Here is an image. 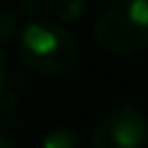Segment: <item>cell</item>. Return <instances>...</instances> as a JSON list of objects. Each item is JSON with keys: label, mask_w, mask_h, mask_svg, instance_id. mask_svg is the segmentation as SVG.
Listing matches in <instances>:
<instances>
[{"label": "cell", "mask_w": 148, "mask_h": 148, "mask_svg": "<svg viewBox=\"0 0 148 148\" xmlns=\"http://www.w3.org/2000/svg\"><path fill=\"white\" fill-rule=\"evenodd\" d=\"M18 55L24 68L42 76H61L76 68L81 44L65 26L48 20H33L22 28Z\"/></svg>", "instance_id": "1"}, {"label": "cell", "mask_w": 148, "mask_h": 148, "mask_svg": "<svg viewBox=\"0 0 148 148\" xmlns=\"http://www.w3.org/2000/svg\"><path fill=\"white\" fill-rule=\"evenodd\" d=\"M98 46L111 55H137L148 48V0H113L94 24Z\"/></svg>", "instance_id": "2"}, {"label": "cell", "mask_w": 148, "mask_h": 148, "mask_svg": "<svg viewBox=\"0 0 148 148\" xmlns=\"http://www.w3.org/2000/svg\"><path fill=\"white\" fill-rule=\"evenodd\" d=\"M148 116L133 102L118 105L94 126L92 148H146Z\"/></svg>", "instance_id": "3"}, {"label": "cell", "mask_w": 148, "mask_h": 148, "mask_svg": "<svg viewBox=\"0 0 148 148\" xmlns=\"http://www.w3.org/2000/svg\"><path fill=\"white\" fill-rule=\"evenodd\" d=\"M42 148H87V146H85V139L79 131L59 126V129H52L50 133H46Z\"/></svg>", "instance_id": "4"}, {"label": "cell", "mask_w": 148, "mask_h": 148, "mask_svg": "<svg viewBox=\"0 0 148 148\" xmlns=\"http://www.w3.org/2000/svg\"><path fill=\"white\" fill-rule=\"evenodd\" d=\"M48 7L59 22L70 24V22H76L83 15L85 0H48Z\"/></svg>", "instance_id": "5"}, {"label": "cell", "mask_w": 148, "mask_h": 148, "mask_svg": "<svg viewBox=\"0 0 148 148\" xmlns=\"http://www.w3.org/2000/svg\"><path fill=\"white\" fill-rule=\"evenodd\" d=\"M18 33V18L11 11L0 9V44L11 42Z\"/></svg>", "instance_id": "6"}, {"label": "cell", "mask_w": 148, "mask_h": 148, "mask_svg": "<svg viewBox=\"0 0 148 148\" xmlns=\"http://www.w3.org/2000/svg\"><path fill=\"white\" fill-rule=\"evenodd\" d=\"M20 9H22V13L33 15L42 9V0H20Z\"/></svg>", "instance_id": "7"}, {"label": "cell", "mask_w": 148, "mask_h": 148, "mask_svg": "<svg viewBox=\"0 0 148 148\" xmlns=\"http://www.w3.org/2000/svg\"><path fill=\"white\" fill-rule=\"evenodd\" d=\"M7 76H9V61H7L5 52L0 50V92H2L5 85H7Z\"/></svg>", "instance_id": "8"}, {"label": "cell", "mask_w": 148, "mask_h": 148, "mask_svg": "<svg viewBox=\"0 0 148 148\" xmlns=\"http://www.w3.org/2000/svg\"><path fill=\"white\" fill-rule=\"evenodd\" d=\"M0 148H15V144L11 142V139H7V137L0 135Z\"/></svg>", "instance_id": "9"}]
</instances>
